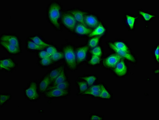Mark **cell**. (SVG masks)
<instances>
[{"instance_id": "1", "label": "cell", "mask_w": 159, "mask_h": 120, "mask_svg": "<svg viewBox=\"0 0 159 120\" xmlns=\"http://www.w3.org/2000/svg\"><path fill=\"white\" fill-rule=\"evenodd\" d=\"M62 12V5L57 1H51L46 8L47 21L57 31H60L62 29L61 19Z\"/></svg>"}, {"instance_id": "2", "label": "cell", "mask_w": 159, "mask_h": 120, "mask_svg": "<svg viewBox=\"0 0 159 120\" xmlns=\"http://www.w3.org/2000/svg\"><path fill=\"white\" fill-rule=\"evenodd\" d=\"M62 48L64 59L67 67L70 70H75L77 66L76 50L75 47L70 43H67L64 44Z\"/></svg>"}, {"instance_id": "3", "label": "cell", "mask_w": 159, "mask_h": 120, "mask_svg": "<svg viewBox=\"0 0 159 120\" xmlns=\"http://www.w3.org/2000/svg\"><path fill=\"white\" fill-rule=\"evenodd\" d=\"M37 84V80H31L24 89L25 97L30 102H36L40 98V94L38 90Z\"/></svg>"}, {"instance_id": "4", "label": "cell", "mask_w": 159, "mask_h": 120, "mask_svg": "<svg viewBox=\"0 0 159 120\" xmlns=\"http://www.w3.org/2000/svg\"><path fill=\"white\" fill-rule=\"evenodd\" d=\"M18 67V64L14 58L11 57H3L1 58L0 70L6 73H11Z\"/></svg>"}, {"instance_id": "5", "label": "cell", "mask_w": 159, "mask_h": 120, "mask_svg": "<svg viewBox=\"0 0 159 120\" xmlns=\"http://www.w3.org/2000/svg\"><path fill=\"white\" fill-rule=\"evenodd\" d=\"M76 21L74 16L66 11L63 12L61 15V23L70 32L75 31Z\"/></svg>"}, {"instance_id": "6", "label": "cell", "mask_w": 159, "mask_h": 120, "mask_svg": "<svg viewBox=\"0 0 159 120\" xmlns=\"http://www.w3.org/2000/svg\"><path fill=\"white\" fill-rule=\"evenodd\" d=\"M70 89L61 90L52 89L49 90L44 94V97L49 100H52L54 99H64L70 95Z\"/></svg>"}, {"instance_id": "7", "label": "cell", "mask_w": 159, "mask_h": 120, "mask_svg": "<svg viewBox=\"0 0 159 120\" xmlns=\"http://www.w3.org/2000/svg\"><path fill=\"white\" fill-rule=\"evenodd\" d=\"M0 41L5 42L22 48L20 39L19 36L15 33H2L0 35Z\"/></svg>"}, {"instance_id": "8", "label": "cell", "mask_w": 159, "mask_h": 120, "mask_svg": "<svg viewBox=\"0 0 159 120\" xmlns=\"http://www.w3.org/2000/svg\"><path fill=\"white\" fill-rule=\"evenodd\" d=\"M51 81L47 72L38 81V90L40 95H44L51 85Z\"/></svg>"}, {"instance_id": "9", "label": "cell", "mask_w": 159, "mask_h": 120, "mask_svg": "<svg viewBox=\"0 0 159 120\" xmlns=\"http://www.w3.org/2000/svg\"><path fill=\"white\" fill-rule=\"evenodd\" d=\"M0 45L7 53L10 55H20L22 53V48L5 42L0 41Z\"/></svg>"}, {"instance_id": "10", "label": "cell", "mask_w": 159, "mask_h": 120, "mask_svg": "<svg viewBox=\"0 0 159 120\" xmlns=\"http://www.w3.org/2000/svg\"><path fill=\"white\" fill-rule=\"evenodd\" d=\"M89 47L87 46L80 47L76 50L77 66L82 63L87 57Z\"/></svg>"}, {"instance_id": "11", "label": "cell", "mask_w": 159, "mask_h": 120, "mask_svg": "<svg viewBox=\"0 0 159 120\" xmlns=\"http://www.w3.org/2000/svg\"><path fill=\"white\" fill-rule=\"evenodd\" d=\"M66 12H69L74 16L77 22L82 24L86 26L84 23V16L86 12L80 9H72L66 10Z\"/></svg>"}, {"instance_id": "12", "label": "cell", "mask_w": 159, "mask_h": 120, "mask_svg": "<svg viewBox=\"0 0 159 120\" xmlns=\"http://www.w3.org/2000/svg\"><path fill=\"white\" fill-rule=\"evenodd\" d=\"M122 59V57L118 54H114L106 58L103 62V65L107 68H113L116 66Z\"/></svg>"}, {"instance_id": "13", "label": "cell", "mask_w": 159, "mask_h": 120, "mask_svg": "<svg viewBox=\"0 0 159 120\" xmlns=\"http://www.w3.org/2000/svg\"><path fill=\"white\" fill-rule=\"evenodd\" d=\"M84 23L86 26L91 28L96 27L98 25V21L94 15L87 14L86 12L84 16Z\"/></svg>"}, {"instance_id": "14", "label": "cell", "mask_w": 159, "mask_h": 120, "mask_svg": "<svg viewBox=\"0 0 159 120\" xmlns=\"http://www.w3.org/2000/svg\"><path fill=\"white\" fill-rule=\"evenodd\" d=\"M64 67H65L63 65H60L52 68V69L50 70L47 72L50 81H51V84L59 76Z\"/></svg>"}, {"instance_id": "15", "label": "cell", "mask_w": 159, "mask_h": 120, "mask_svg": "<svg viewBox=\"0 0 159 120\" xmlns=\"http://www.w3.org/2000/svg\"><path fill=\"white\" fill-rule=\"evenodd\" d=\"M102 85H100L92 86L82 95H89L95 97H99L102 90Z\"/></svg>"}, {"instance_id": "16", "label": "cell", "mask_w": 159, "mask_h": 120, "mask_svg": "<svg viewBox=\"0 0 159 120\" xmlns=\"http://www.w3.org/2000/svg\"><path fill=\"white\" fill-rule=\"evenodd\" d=\"M114 72L118 76H125L127 72V68L125 62L123 61H121L116 65L114 69Z\"/></svg>"}, {"instance_id": "17", "label": "cell", "mask_w": 159, "mask_h": 120, "mask_svg": "<svg viewBox=\"0 0 159 120\" xmlns=\"http://www.w3.org/2000/svg\"><path fill=\"white\" fill-rule=\"evenodd\" d=\"M28 39L32 40V41H33V42L37 44L38 45L42 47V48L44 49L47 48L49 46L51 45L49 43H47L46 42L44 41V40H43L39 36L36 35L29 36L28 37Z\"/></svg>"}, {"instance_id": "18", "label": "cell", "mask_w": 159, "mask_h": 120, "mask_svg": "<svg viewBox=\"0 0 159 120\" xmlns=\"http://www.w3.org/2000/svg\"><path fill=\"white\" fill-rule=\"evenodd\" d=\"M109 45L111 48H112V49L114 51H115L117 54H118V55L120 56L121 57H125V58H126L129 61H132V62H135L134 58L129 53L118 49L115 47L113 43H110Z\"/></svg>"}, {"instance_id": "19", "label": "cell", "mask_w": 159, "mask_h": 120, "mask_svg": "<svg viewBox=\"0 0 159 120\" xmlns=\"http://www.w3.org/2000/svg\"><path fill=\"white\" fill-rule=\"evenodd\" d=\"M75 31L77 34L81 35H89L93 31L91 29L88 28L87 26L80 23L76 24L75 28Z\"/></svg>"}, {"instance_id": "20", "label": "cell", "mask_w": 159, "mask_h": 120, "mask_svg": "<svg viewBox=\"0 0 159 120\" xmlns=\"http://www.w3.org/2000/svg\"><path fill=\"white\" fill-rule=\"evenodd\" d=\"M26 49L28 51L33 53L34 52L42 51L44 48L38 45L37 44L33 42L32 40L28 39L26 40Z\"/></svg>"}, {"instance_id": "21", "label": "cell", "mask_w": 159, "mask_h": 120, "mask_svg": "<svg viewBox=\"0 0 159 120\" xmlns=\"http://www.w3.org/2000/svg\"><path fill=\"white\" fill-rule=\"evenodd\" d=\"M68 80V76L67 73L66 71L65 67L63 69L62 72L60 75L54 80L51 84V86H54L58 84L62 83L65 81Z\"/></svg>"}, {"instance_id": "22", "label": "cell", "mask_w": 159, "mask_h": 120, "mask_svg": "<svg viewBox=\"0 0 159 120\" xmlns=\"http://www.w3.org/2000/svg\"><path fill=\"white\" fill-rule=\"evenodd\" d=\"M70 82L68 80L62 82V83L55 85L50 86L47 89V91L49 90H52V89H61V90L69 89L70 88Z\"/></svg>"}, {"instance_id": "23", "label": "cell", "mask_w": 159, "mask_h": 120, "mask_svg": "<svg viewBox=\"0 0 159 120\" xmlns=\"http://www.w3.org/2000/svg\"><path fill=\"white\" fill-rule=\"evenodd\" d=\"M12 98V96L10 93H1L0 95V107L3 108Z\"/></svg>"}, {"instance_id": "24", "label": "cell", "mask_w": 159, "mask_h": 120, "mask_svg": "<svg viewBox=\"0 0 159 120\" xmlns=\"http://www.w3.org/2000/svg\"><path fill=\"white\" fill-rule=\"evenodd\" d=\"M76 84L78 86L80 94L82 95L89 89L88 85L85 81H77Z\"/></svg>"}, {"instance_id": "25", "label": "cell", "mask_w": 159, "mask_h": 120, "mask_svg": "<svg viewBox=\"0 0 159 120\" xmlns=\"http://www.w3.org/2000/svg\"><path fill=\"white\" fill-rule=\"evenodd\" d=\"M106 31V29L104 26L101 24L99 25L98 27L94 30L92 31L89 35V37H92L93 36L97 35H101L104 33Z\"/></svg>"}, {"instance_id": "26", "label": "cell", "mask_w": 159, "mask_h": 120, "mask_svg": "<svg viewBox=\"0 0 159 120\" xmlns=\"http://www.w3.org/2000/svg\"><path fill=\"white\" fill-rule=\"evenodd\" d=\"M53 63L51 57L49 58L40 59L39 61V66L42 68H47L50 67Z\"/></svg>"}, {"instance_id": "27", "label": "cell", "mask_w": 159, "mask_h": 120, "mask_svg": "<svg viewBox=\"0 0 159 120\" xmlns=\"http://www.w3.org/2000/svg\"><path fill=\"white\" fill-rule=\"evenodd\" d=\"M51 58L53 62H58L64 58V54L62 52L57 51L55 53L51 56Z\"/></svg>"}, {"instance_id": "28", "label": "cell", "mask_w": 159, "mask_h": 120, "mask_svg": "<svg viewBox=\"0 0 159 120\" xmlns=\"http://www.w3.org/2000/svg\"><path fill=\"white\" fill-rule=\"evenodd\" d=\"M80 79L82 80L85 81L88 85L89 86L92 85L97 80V78L94 76H93V75L92 76H83V77H81Z\"/></svg>"}, {"instance_id": "29", "label": "cell", "mask_w": 159, "mask_h": 120, "mask_svg": "<svg viewBox=\"0 0 159 120\" xmlns=\"http://www.w3.org/2000/svg\"><path fill=\"white\" fill-rule=\"evenodd\" d=\"M114 44L115 47L116 48L118 49L122 50V51H125L128 53L129 52V50H128L127 47L125 45V43L118 42L114 43Z\"/></svg>"}, {"instance_id": "30", "label": "cell", "mask_w": 159, "mask_h": 120, "mask_svg": "<svg viewBox=\"0 0 159 120\" xmlns=\"http://www.w3.org/2000/svg\"><path fill=\"white\" fill-rule=\"evenodd\" d=\"M99 97L101 98L107 99L111 98V97L110 93L106 90L105 87H104L103 85L102 86V90Z\"/></svg>"}, {"instance_id": "31", "label": "cell", "mask_w": 159, "mask_h": 120, "mask_svg": "<svg viewBox=\"0 0 159 120\" xmlns=\"http://www.w3.org/2000/svg\"><path fill=\"white\" fill-rule=\"evenodd\" d=\"M100 37H97L91 39L89 42V46L91 48H94L98 44Z\"/></svg>"}, {"instance_id": "32", "label": "cell", "mask_w": 159, "mask_h": 120, "mask_svg": "<svg viewBox=\"0 0 159 120\" xmlns=\"http://www.w3.org/2000/svg\"><path fill=\"white\" fill-rule=\"evenodd\" d=\"M100 62V57L93 55L91 59L89 61V64L90 65H95L99 64Z\"/></svg>"}, {"instance_id": "33", "label": "cell", "mask_w": 159, "mask_h": 120, "mask_svg": "<svg viewBox=\"0 0 159 120\" xmlns=\"http://www.w3.org/2000/svg\"><path fill=\"white\" fill-rule=\"evenodd\" d=\"M38 57L40 58V59H44V58H49L51 57L48 53L46 51H44V50H42L39 51L38 53Z\"/></svg>"}, {"instance_id": "34", "label": "cell", "mask_w": 159, "mask_h": 120, "mask_svg": "<svg viewBox=\"0 0 159 120\" xmlns=\"http://www.w3.org/2000/svg\"><path fill=\"white\" fill-rule=\"evenodd\" d=\"M127 21V23L130 29H133L134 28V25L136 18L132 17L129 16V15H126Z\"/></svg>"}, {"instance_id": "35", "label": "cell", "mask_w": 159, "mask_h": 120, "mask_svg": "<svg viewBox=\"0 0 159 120\" xmlns=\"http://www.w3.org/2000/svg\"><path fill=\"white\" fill-rule=\"evenodd\" d=\"M47 52L49 54L50 56L53 55V54L55 53H56L58 51L57 48L55 47L52 45H50L47 47V49L46 50Z\"/></svg>"}, {"instance_id": "36", "label": "cell", "mask_w": 159, "mask_h": 120, "mask_svg": "<svg viewBox=\"0 0 159 120\" xmlns=\"http://www.w3.org/2000/svg\"><path fill=\"white\" fill-rule=\"evenodd\" d=\"M91 53L93 55L100 57L101 56L102 54V52L101 49L100 47H97L92 50Z\"/></svg>"}, {"instance_id": "37", "label": "cell", "mask_w": 159, "mask_h": 120, "mask_svg": "<svg viewBox=\"0 0 159 120\" xmlns=\"http://www.w3.org/2000/svg\"><path fill=\"white\" fill-rule=\"evenodd\" d=\"M139 13L142 15L144 18L145 20L148 21L150 20L151 19L154 17V16L153 15L145 13V12H142V11H139Z\"/></svg>"}, {"instance_id": "38", "label": "cell", "mask_w": 159, "mask_h": 120, "mask_svg": "<svg viewBox=\"0 0 159 120\" xmlns=\"http://www.w3.org/2000/svg\"><path fill=\"white\" fill-rule=\"evenodd\" d=\"M155 55L156 57V60L159 62V46H157L155 51Z\"/></svg>"}, {"instance_id": "39", "label": "cell", "mask_w": 159, "mask_h": 120, "mask_svg": "<svg viewBox=\"0 0 159 120\" xmlns=\"http://www.w3.org/2000/svg\"><path fill=\"white\" fill-rule=\"evenodd\" d=\"M91 120H102V118L101 117L97 116V115H93L92 116L91 118H90Z\"/></svg>"}]
</instances>
